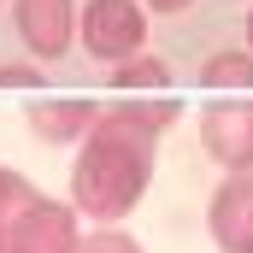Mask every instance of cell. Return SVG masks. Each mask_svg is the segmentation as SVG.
Listing matches in <instances>:
<instances>
[{
  "label": "cell",
  "instance_id": "1",
  "mask_svg": "<svg viewBox=\"0 0 253 253\" xmlns=\"http://www.w3.org/2000/svg\"><path fill=\"white\" fill-rule=\"evenodd\" d=\"M177 94H112L100 124L77 141L71 159V206L94 224H118L141 206L153 183L159 135L177 124Z\"/></svg>",
  "mask_w": 253,
  "mask_h": 253
},
{
  "label": "cell",
  "instance_id": "2",
  "mask_svg": "<svg viewBox=\"0 0 253 253\" xmlns=\"http://www.w3.org/2000/svg\"><path fill=\"white\" fill-rule=\"evenodd\" d=\"M77 42L100 65H124L135 53H147V6L141 0H83Z\"/></svg>",
  "mask_w": 253,
  "mask_h": 253
},
{
  "label": "cell",
  "instance_id": "3",
  "mask_svg": "<svg viewBox=\"0 0 253 253\" xmlns=\"http://www.w3.org/2000/svg\"><path fill=\"white\" fill-rule=\"evenodd\" d=\"M77 242H83V212L71 200H53L36 189L24 200V212L12 218L0 253H77Z\"/></svg>",
  "mask_w": 253,
  "mask_h": 253
},
{
  "label": "cell",
  "instance_id": "4",
  "mask_svg": "<svg viewBox=\"0 0 253 253\" xmlns=\"http://www.w3.org/2000/svg\"><path fill=\"white\" fill-rule=\"evenodd\" d=\"M200 147L224 171H253V94H212L200 112Z\"/></svg>",
  "mask_w": 253,
  "mask_h": 253
},
{
  "label": "cell",
  "instance_id": "5",
  "mask_svg": "<svg viewBox=\"0 0 253 253\" xmlns=\"http://www.w3.org/2000/svg\"><path fill=\"white\" fill-rule=\"evenodd\" d=\"M206 230L218 253H253V171H224L206 200Z\"/></svg>",
  "mask_w": 253,
  "mask_h": 253
},
{
  "label": "cell",
  "instance_id": "6",
  "mask_svg": "<svg viewBox=\"0 0 253 253\" xmlns=\"http://www.w3.org/2000/svg\"><path fill=\"white\" fill-rule=\"evenodd\" d=\"M100 106L106 100H94V94H36L24 106V124L47 147H77L88 129L100 124Z\"/></svg>",
  "mask_w": 253,
  "mask_h": 253
},
{
  "label": "cell",
  "instance_id": "7",
  "mask_svg": "<svg viewBox=\"0 0 253 253\" xmlns=\"http://www.w3.org/2000/svg\"><path fill=\"white\" fill-rule=\"evenodd\" d=\"M77 0H12V24H18V42L36 53V59H65L71 42H77Z\"/></svg>",
  "mask_w": 253,
  "mask_h": 253
},
{
  "label": "cell",
  "instance_id": "8",
  "mask_svg": "<svg viewBox=\"0 0 253 253\" xmlns=\"http://www.w3.org/2000/svg\"><path fill=\"white\" fill-rule=\"evenodd\" d=\"M200 88L212 94H253V53L248 47H224L200 65Z\"/></svg>",
  "mask_w": 253,
  "mask_h": 253
},
{
  "label": "cell",
  "instance_id": "9",
  "mask_svg": "<svg viewBox=\"0 0 253 253\" xmlns=\"http://www.w3.org/2000/svg\"><path fill=\"white\" fill-rule=\"evenodd\" d=\"M112 94H171V65L153 59V53L112 65Z\"/></svg>",
  "mask_w": 253,
  "mask_h": 253
},
{
  "label": "cell",
  "instance_id": "10",
  "mask_svg": "<svg viewBox=\"0 0 253 253\" xmlns=\"http://www.w3.org/2000/svg\"><path fill=\"white\" fill-rule=\"evenodd\" d=\"M36 194V183L24 177V171H12V165H0V242H6V230H12V218L24 212V200Z\"/></svg>",
  "mask_w": 253,
  "mask_h": 253
},
{
  "label": "cell",
  "instance_id": "11",
  "mask_svg": "<svg viewBox=\"0 0 253 253\" xmlns=\"http://www.w3.org/2000/svg\"><path fill=\"white\" fill-rule=\"evenodd\" d=\"M77 253H141V242L124 236L118 224H100V230H88V236L77 242Z\"/></svg>",
  "mask_w": 253,
  "mask_h": 253
},
{
  "label": "cell",
  "instance_id": "12",
  "mask_svg": "<svg viewBox=\"0 0 253 253\" xmlns=\"http://www.w3.org/2000/svg\"><path fill=\"white\" fill-rule=\"evenodd\" d=\"M0 88H42L36 65H0Z\"/></svg>",
  "mask_w": 253,
  "mask_h": 253
},
{
  "label": "cell",
  "instance_id": "13",
  "mask_svg": "<svg viewBox=\"0 0 253 253\" xmlns=\"http://www.w3.org/2000/svg\"><path fill=\"white\" fill-rule=\"evenodd\" d=\"M147 12H183V6H194V0H141Z\"/></svg>",
  "mask_w": 253,
  "mask_h": 253
},
{
  "label": "cell",
  "instance_id": "14",
  "mask_svg": "<svg viewBox=\"0 0 253 253\" xmlns=\"http://www.w3.org/2000/svg\"><path fill=\"white\" fill-rule=\"evenodd\" d=\"M248 53H253V12H248Z\"/></svg>",
  "mask_w": 253,
  "mask_h": 253
}]
</instances>
